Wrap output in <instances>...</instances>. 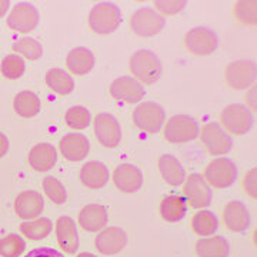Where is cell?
Listing matches in <instances>:
<instances>
[{
	"mask_svg": "<svg viewBox=\"0 0 257 257\" xmlns=\"http://www.w3.org/2000/svg\"><path fill=\"white\" fill-rule=\"evenodd\" d=\"M246 103L248 104V110H256V87H251V90L247 92Z\"/></svg>",
	"mask_w": 257,
	"mask_h": 257,
	"instance_id": "cell-41",
	"label": "cell"
},
{
	"mask_svg": "<svg viewBox=\"0 0 257 257\" xmlns=\"http://www.w3.org/2000/svg\"><path fill=\"white\" fill-rule=\"evenodd\" d=\"M200 130L197 121L186 114H176L166 123L163 136L173 145L187 143L199 136Z\"/></svg>",
	"mask_w": 257,
	"mask_h": 257,
	"instance_id": "cell-4",
	"label": "cell"
},
{
	"mask_svg": "<svg viewBox=\"0 0 257 257\" xmlns=\"http://www.w3.org/2000/svg\"><path fill=\"white\" fill-rule=\"evenodd\" d=\"M220 121L226 132L233 135H244L247 133L251 124L253 117L251 111L243 104H229L220 113Z\"/></svg>",
	"mask_w": 257,
	"mask_h": 257,
	"instance_id": "cell-10",
	"label": "cell"
},
{
	"mask_svg": "<svg viewBox=\"0 0 257 257\" xmlns=\"http://www.w3.org/2000/svg\"><path fill=\"white\" fill-rule=\"evenodd\" d=\"M57 162V153L50 143H37L29 152V165L36 172H47L53 169Z\"/></svg>",
	"mask_w": 257,
	"mask_h": 257,
	"instance_id": "cell-21",
	"label": "cell"
},
{
	"mask_svg": "<svg viewBox=\"0 0 257 257\" xmlns=\"http://www.w3.org/2000/svg\"><path fill=\"white\" fill-rule=\"evenodd\" d=\"M13 50L19 55L25 56L29 60H37L43 55V47L37 42L36 39L32 37H23L19 39L13 43Z\"/></svg>",
	"mask_w": 257,
	"mask_h": 257,
	"instance_id": "cell-32",
	"label": "cell"
},
{
	"mask_svg": "<svg viewBox=\"0 0 257 257\" xmlns=\"http://www.w3.org/2000/svg\"><path fill=\"white\" fill-rule=\"evenodd\" d=\"M25 257H64L60 251L50 247H37L29 251Z\"/></svg>",
	"mask_w": 257,
	"mask_h": 257,
	"instance_id": "cell-40",
	"label": "cell"
},
{
	"mask_svg": "<svg viewBox=\"0 0 257 257\" xmlns=\"http://www.w3.org/2000/svg\"><path fill=\"white\" fill-rule=\"evenodd\" d=\"M56 239L59 246L63 248L66 253H74L79 247V236H77V227L73 219L69 216H62L56 221Z\"/></svg>",
	"mask_w": 257,
	"mask_h": 257,
	"instance_id": "cell-19",
	"label": "cell"
},
{
	"mask_svg": "<svg viewBox=\"0 0 257 257\" xmlns=\"http://www.w3.org/2000/svg\"><path fill=\"white\" fill-rule=\"evenodd\" d=\"M127 244V234L120 227H106L96 236L94 246L97 251L106 256L117 254Z\"/></svg>",
	"mask_w": 257,
	"mask_h": 257,
	"instance_id": "cell-15",
	"label": "cell"
},
{
	"mask_svg": "<svg viewBox=\"0 0 257 257\" xmlns=\"http://www.w3.org/2000/svg\"><path fill=\"white\" fill-rule=\"evenodd\" d=\"M107 223V211L101 204H87L79 213V224L86 231H100Z\"/></svg>",
	"mask_w": 257,
	"mask_h": 257,
	"instance_id": "cell-22",
	"label": "cell"
},
{
	"mask_svg": "<svg viewBox=\"0 0 257 257\" xmlns=\"http://www.w3.org/2000/svg\"><path fill=\"white\" fill-rule=\"evenodd\" d=\"M110 96L116 100L133 104V103H139L145 97V87L136 79L123 76L111 82Z\"/></svg>",
	"mask_w": 257,
	"mask_h": 257,
	"instance_id": "cell-14",
	"label": "cell"
},
{
	"mask_svg": "<svg viewBox=\"0 0 257 257\" xmlns=\"http://www.w3.org/2000/svg\"><path fill=\"white\" fill-rule=\"evenodd\" d=\"M128 67H130V72L138 79V82L140 80L146 84H153L157 82L162 74L160 59L153 52L146 50V49L138 50L132 55Z\"/></svg>",
	"mask_w": 257,
	"mask_h": 257,
	"instance_id": "cell-1",
	"label": "cell"
},
{
	"mask_svg": "<svg viewBox=\"0 0 257 257\" xmlns=\"http://www.w3.org/2000/svg\"><path fill=\"white\" fill-rule=\"evenodd\" d=\"M94 135L104 147L119 146L121 140V128L119 121L109 113H99L94 117Z\"/></svg>",
	"mask_w": 257,
	"mask_h": 257,
	"instance_id": "cell-13",
	"label": "cell"
},
{
	"mask_svg": "<svg viewBox=\"0 0 257 257\" xmlns=\"http://www.w3.org/2000/svg\"><path fill=\"white\" fill-rule=\"evenodd\" d=\"M52 229H53V223L46 217H40L36 220L26 221L20 224V233L30 240L45 239L50 234Z\"/></svg>",
	"mask_w": 257,
	"mask_h": 257,
	"instance_id": "cell-31",
	"label": "cell"
},
{
	"mask_svg": "<svg viewBox=\"0 0 257 257\" xmlns=\"http://www.w3.org/2000/svg\"><path fill=\"white\" fill-rule=\"evenodd\" d=\"M26 248V243L19 234H8L0 239V256L19 257Z\"/></svg>",
	"mask_w": 257,
	"mask_h": 257,
	"instance_id": "cell-35",
	"label": "cell"
},
{
	"mask_svg": "<svg viewBox=\"0 0 257 257\" xmlns=\"http://www.w3.org/2000/svg\"><path fill=\"white\" fill-rule=\"evenodd\" d=\"M200 140L207 149V152L213 156H220L229 153L233 146V140L227 135V132L217 123L204 124L200 132Z\"/></svg>",
	"mask_w": 257,
	"mask_h": 257,
	"instance_id": "cell-9",
	"label": "cell"
},
{
	"mask_svg": "<svg viewBox=\"0 0 257 257\" xmlns=\"http://www.w3.org/2000/svg\"><path fill=\"white\" fill-rule=\"evenodd\" d=\"M13 109L20 117L30 119L40 111V100L33 92L23 90L16 94L13 100Z\"/></svg>",
	"mask_w": 257,
	"mask_h": 257,
	"instance_id": "cell-29",
	"label": "cell"
},
{
	"mask_svg": "<svg viewBox=\"0 0 257 257\" xmlns=\"http://www.w3.org/2000/svg\"><path fill=\"white\" fill-rule=\"evenodd\" d=\"M59 149L62 156L69 162H80L89 155L90 143L80 133H69L60 139Z\"/></svg>",
	"mask_w": 257,
	"mask_h": 257,
	"instance_id": "cell-16",
	"label": "cell"
},
{
	"mask_svg": "<svg viewBox=\"0 0 257 257\" xmlns=\"http://www.w3.org/2000/svg\"><path fill=\"white\" fill-rule=\"evenodd\" d=\"M256 175V167H253V169H250L248 172H246V175L243 177V187H244V192H246V194L250 196L251 199H256L257 197Z\"/></svg>",
	"mask_w": 257,
	"mask_h": 257,
	"instance_id": "cell-39",
	"label": "cell"
},
{
	"mask_svg": "<svg viewBox=\"0 0 257 257\" xmlns=\"http://www.w3.org/2000/svg\"><path fill=\"white\" fill-rule=\"evenodd\" d=\"M166 20L156 10L150 8H142L133 13L130 18V29L135 35L140 37L156 36L165 28Z\"/></svg>",
	"mask_w": 257,
	"mask_h": 257,
	"instance_id": "cell-6",
	"label": "cell"
},
{
	"mask_svg": "<svg viewBox=\"0 0 257 257\" xmlns=\"http://www.w3.org/2000/svg\"><path fill=\"white\" fill-rule=\"evenodd\" d=\"M66 66L72 74L84 76L93 69L94 56L87 47H74L67 53Z\"/></svg>",
	"mask_w": 257,
	"mask_h": 257,
	"instance_id": "cell-23",
	"label": "cell"
},
{
	"mask_svg": "<svg viewBox=\"0 0 257 257\" xmlns=\"http://www.w3.org/2000/svg\"><path fill=\"white\" fill-rule=\"evenodd\" d=\"M109 170L100 162H89L82 166L80 180L89 189H100L109 182Z\"/></svg>",
	"mask_w": 257,
	"mask_h": 257,
	"instance_id": "cell-24",
	"label": "cell"
},
{
	"mask_svg": "<svg viewBox=\"0 0 257 257\" xmlns=\"http://www.w3.org/2000/svg\"><path fill=\"white\" fill-rule=\"evenodd\" d=\"M223 223L231 231L241 233L250 226V216L244 204L237 200H233L226 204L223 210Z\"/></svg>",
	"mask_w": 257,
	"mask_h": 257,
	"instance_id": "cell-20",
	"label": "cell"
},
{
	"mask_svg": "<svg viewBox=\"0 0 257 257\" xmlns=\"http://www.w3.org/2000/svg\"><path fill=\"white\" fill-rule=\"evenodd\" d=\"M45 80H46V84L49 86V89L52 92L57 93V94L66 96V94H70V93L73 92V79H72L70 74L66 73L63 69H59V67L50 69L46 73Z\"/></svg>",
	"mask_w": 257,
	"mask_h": 257,
	"instance_id": "cell-28",
	"label": "cell"
},
{
	"mask_svg": "<svg viewBox=\"0 0 257 257\" xmlns=\"http://www.w3.org/2000/svg\"><path fill=\"white\" fill-rule=\"evenodd\" d=\"M43 190L46 193V196L55 203V204H63L67 200V193L64 186L53 176H47L43 179Z\"/></svg>",
	"mask_w": 257,
	"mask_h": 257,
	"instance_id": "cell-37",
	"label": "cell"
},
{
	"mask_svg": "<svg viewBox=\"0 0 257 257\" xmlns=\"http://www.w3.org/2000/svg\"><path fill=\"white\" fill-rule=\"evenodd\" d=\"M113 182L120 192L135 193L143 184V175L140 169L133 165H119L113 172Z\"/></svg>",
	"mask_w": 257,
	"mask_h": 257,
	"instance_id": "cell-17",
	"label": "cell"
},
{
	"mask_svg": "<svg viewBox=\"0 0 257 257\" xmlns=\"http://www.w3.org/2000/svg\"><path fill=\"white\" fill-rule=\"evenodd\" d=\"M0 70L6 79H19L25 73V60L19 55L6 56L2 62Z\"/></svg>",
	"mask_w": 257,
	"mask_h": 257,
	"instance_id": "cell-36",
	"label": "cell"
},
{
	"mask_svg": "<svg viewBox=\"0 0 257 257\" xmlns=\"http://www.w3.org/2000/svg\"><path fill=\"white\" fill-rule=\"evenodd\" d=\"M9 0H0V18H3L9 10Z\"/></svg>",
	"mask_w": 257,
	"mask_h": 257,
	"instance_id": "cell-43",
	"label": "cell"
},
{
	"mask_svg": "<svg viewBox=\"0 0 257 257\" xmlns=\"http://www.w3.org/2000/svg\"><path fill=\"white\" fill-rule=\"evenodd\" d=\"M224 80L233 90L247 89L256 80V64L250 60L231 62L224 69Z\"/></svg>",
	"mask_w": 257,
	"mask_h": 257,
	"instance_id": "cell-8",
	"label": "cell"
},
{
	"mask_svg": "<svg viewBox=\"0 0 257 257\" xmlns=\"http://www.w3.org/2000/svg\"><path fill=\"white\" fill-rule=\"evenodd\" d=\"M133 123L139 130L155 135L165 123V110L155 101L140 103L133 111Z\"/></svg>",
	"mask_w": 257,
	"mask_h": 257,
	"instance_id": "cell-5",
	"label": "cell"
},
{
	"mask_svg": "<svg viewBox=\"0 0 257 257\" xmlns=\"http://www.w3.org/2000/svg\"><path fill=\"white\" fill-rule=\"evenodd\" d=\"M206 183L213 186L214 189H226L236 182L237 179V167L226 157H217L211 160L204 169Z\"/></svg>",
	"mask_w": 257,
	"mask_h": 257,
	"instance_id": "cell-3",
	"label": "cell"
},
{
	"mask_svg": "<svg viewBox=\"0 0 257 257\" xmlns=\"http://www.w3.org/2000/svg\"><path fill=\"white\" fill-rule=\"evenodd\" d=\"M187 211L186 206V199L182 196H167L160 203V216L163 217V220L176 223L180 221L184 217Z\"/></svg>",
	"mask_w": 257,
	"mask_h": 257,
	"instance_id": "cell-27",
	"label": "cell"
},
{
	"mask_svg": "<svg viewBox=\"0 0 257 257\" xmlns=\"http://www.w3.org/2000/svg\"><path fill=\"white\" fill-rule=\"evenodd\" d=\"M8 150H9V140L3 133H0V159L8 153Z\"/></svg>",
	"mask_w": 257,
	"mask_h": 257,
	"instance_id": "cell-42",
	"label": "cell"
},
{
	"mask_svg": "<svg viewBox=\"0 0 257 257\" xmlns=\"http://www.w3.org/2000/svg\"><path fill=\"white\" fill-rule=\"evenodd\" d=\"M45 207L43 197L35 190L22 192L15 200V210L20 219L30 220L37 217Z\"/></svg>",
	"mask_w": 257,
	"mask_h": 257,
	"instance_id": "cell-18",
	"label": "cell"
},
{
	"mask_svg": "<svg viewBox=\"0 0 257 257\" xmlns=\"http://www.w3.org/2000/svg\"><path fill=\"white\" fill-rule=\"evenodd\" d=\"M196 253L199 257H227L230 253V246L224 237L213 236L199 240L196 243Z\"/></svg>",
	"mask_w": 257,
	"mask_h": 257,
	"instance_id": "cell-26",
	"label": "cell"
},
{
	"mask_svg": "<svg viewBox=\"0 0 257 257\" xmlns=\"http://www.w3.org/2000/svg\"><path fill=\"white\" fill-rule=\"evenodd\" d=\"M184 46L192 55L209 56L219 46V39L210 29L194 28L186 33Z\"/></svg>",
	"mask_w": 257,
	"mask_h": 257,
	"instance_id": "cell-7",
	"label": "cell"
},
{
	"mask_svg": "<svg viewBox=\"0 0 257 257\" xmlns=\"http://www.w3.org/2000/svg\"><path fill=\"white\" fill-rule=\"evenodd\" d=\"M121 23V15L119 8L109 2H103L96 6L89 13V26L94 33L106 36L116 32Z\"/></svg>",
	"mask_w": 257,
	"mask_h": 257,
	"instance_id": "cell-2",
	"label": "cell"
},
{
	"mask_svg": "<svg viewBox=\"0 0 257 257\" xmlns=\"http://www.w3.org/2000/svg\"><path fill=\"white\" fill-rule=\"evenodd\" d=\"M219 227V221L217 217L214 216V213L209 210L197 211L192 217V229L196 234L199 236H210L214 234V231Z\"/></svg>",
	"mask_w": 257,
	"mask_h": 257,
	"instance_id": "cell-30",
	"label": "cell"
},
{
	"mask_svg": "<svg viewBox=\"0 0 257 257\" xmlns=\"http://www.w3.org/2000/svg\"><path fill=\"white\" fill-rule=\"evenodd\" d=\"M66 124L74 130H83L90 124V111L83 106H73L64 114Z\"/></svg>",
	"mask_w": 257,
	"mask_h": 257,
	"instance_id": "cell-34",
	"label": "cell"
},
{
	"mask_svg": "<svg viewBox=\"0 0 257 257\" xmlns=\"http://www.w3.org/2000/svg\"><path fill=\"white\" fill-rule=\"evenodd\" d=\"M187 3L184 0H157L155 2V8L157 13L162 16H173L182 12Z\"/></svg>",
	"mask_w": 257,
	"mask_h": 257,
	"instance_id": "cell-38",
	"label": "cell"
},
{
	"mask_svg": "<svg viewBox=\"0 0 257 257\" xmlns=\"http://www.w3.org/2000/svg\"><path fill=\"white\" fill-rule=\"evenodd\" d=\"M184 180L186 183H184L183 193L190 206L194 209L207 207L211 202V189L203 179V176L199 173H192Z\"/></svg>",
	"mask_w": 257,
	"mask_h": 257,
	"instance_id": "cell-11",
	"label": "cell"
},
{
	"mask_svg": "<svg viewBox=\"0 0 257 257\" xmlns=\"http://www.w3.org/2000/svg\"><path fill=\"white\" fill-rule=\"evenodd\" d=\"M77 257H97V256L90 254V253H80V254H77Z\"/></svg>",
	"mask_w": 257,
	"mask_h": 257,
	"instance_id": "cell-44",
	"label": "cell"
},
{
	"mask_svg": "<svg viewBox=\"0 0 257 257\" xmlns=\"http://www.w3.org/2000/svg\"><path fill=\"white\" fill-rule=\"evenodd\" d=\"M37 23H39L37 9L33 5L26 3V2L18 3L12 9L8 18V28L20 33H29L35 30Z\"/></svg>",
	"mask_w": 257,
	"mask_h": 257,
	"instance_id": "cell-12",
	"label": "cell"
},
{
	"mask_svg": "<svg viewBox=\"0 0 257 257\" xmlns=\"http://www.w3.org/2000/svg\"><path fill=\"white\" fill-rule=\"evenodd\" d=\"M257 3L254 0H241L237 2L234 5V18L237 19V22H240L241 25H246V26H254L257 22Z\"/></svg>",
	"mask_w": 257,
	"mask_h": 257,
	"instance_id": "cell-33",
	"label": "cell"
},
{
	"mask_svg": "<svg viewBox=\"0 0 257 257\" xmlns=\"http://www.w3.org/2000/svg\"><path fill=\"white\" fill-rule=\"evenodd\" d=\"M159 170L166 183L170 186H180L186 179L183 166L173 155H163L159 159Z\"/></svg>",
	"mask_w": 257,
	"mask_h": 257,
	"instance_id": "cell-25",
	"label": "cell"
}]
</instances>
